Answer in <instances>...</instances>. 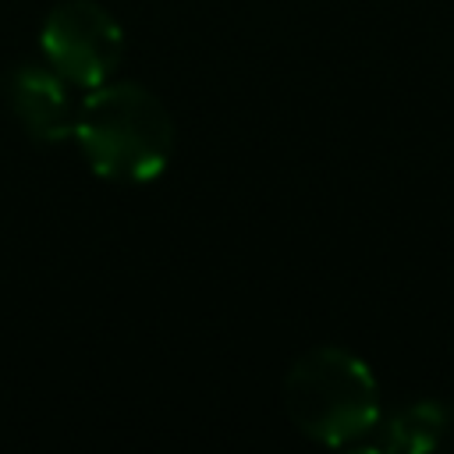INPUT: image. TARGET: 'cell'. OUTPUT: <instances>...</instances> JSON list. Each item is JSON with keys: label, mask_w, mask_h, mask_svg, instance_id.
<instances>
[{"label": "cell", "mask_w": 454, "mask_h": 454, "mask_svg": "<svg viewBox=\"0 0 454 454\" xmlns=\"http://www.w3.org/2000/svg\"><path fill=\"white\" fill-rule=\"evenodd\" d=\"M284 411L309 440L326 447L362 443L380 422V387L358 355L323 344L298 355L287 369Z\"/></svg>", "instance_id": "7a4b0ae2"}, {"label": "cell", "mask_w": 454, "mask_h": 454, "mask_svg": "<svg viewBox=\"0 0 454 454\" xmlns=\"http://www.w3.org/2000/svg\"><path fill=\"white\" fill-rule=\"evenodd\" d=\"M71 138L99 177L142 184L163 174L174 153V121L149 89L103 82L78 103Z\"/></svg>", "instance_id": "6da1fadb"}, {"label": "cell", "mask_w": 454, "mask_h": 454, "mask_svg": "<svg viewBox=\"0 0 454 454\" xmlns=\"http://www.w3.org/2000/svg\"><path fill=\"white\" fill-rule=\"evenodd\" d=\"M454 443V408L440 401H415L394 411L390 419L380 415L376 429L369 433V447L380 450H436Z\"/></svg>", "instance_id": "5b68a950"}, {"label": "cell", "mask_w": 454, "mask_h": 454, "mask_svg": "<svg viewBox=\"0 0 454 454\" xmlns=\"http://www.w3.org/2000/svg\"><path fill=\"white\" fill-rule=\"evenodd\" d=\"M39 50L67 85L96 89L117 71L124 32L121 21L96 0H64L46 14Z\"/></svg>", "instance_id": "3957f363"}, {"label": "cell", "mask_w": 454, "mask_h": 454, "mask_svg": "<svg viewBox=\"0 0 454 454\" xmlns=\"http://www.w3.org/2000/svg\"><path fill=\"white\" fill-rule=\"evenodd\" d=\"M0 99L28 138L57 145L74 131V103L67 82L46 64H18L0 78Z\"/></svg>", "instance_id": "277c9868"}]
</instances>
